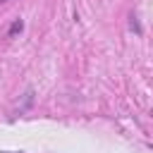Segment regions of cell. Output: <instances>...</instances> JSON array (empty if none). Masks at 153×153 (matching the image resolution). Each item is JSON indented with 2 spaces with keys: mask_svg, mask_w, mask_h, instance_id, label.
Returning <instances> with one entry per match:
<instances>
[{
  "mask_svg": "<svg viewBox=\"0 0 153 153\" xmlns=\"http://www.w3.org/2000/svg\"><path fill=\"white\" fill-rule=\"evenodd\" d=\"M22 29H24V22H22V19H14V22H12V26H10V31H7V36L12 38V36H17Z\"/></svg>",
  "mask_w": 153,
  "mask_h": 153,
  "instance_id": "6da1fadb",
  "label": "cell"
},
{
  "mask_svg": "<svg viewBox=\"0 0 153 153\" xmlns=\"http://www.w3.org/2000/svg\"><path fill=\"white\" fill-rule=\"evenodd\" d=\"M0 2H7V0H0Z\"/></svg>",
  "mask_w": 153,
  "mask_h": 153,
  "instance_id": "7a4b0ae2",
  "label": "cell"
}]
</instances>
